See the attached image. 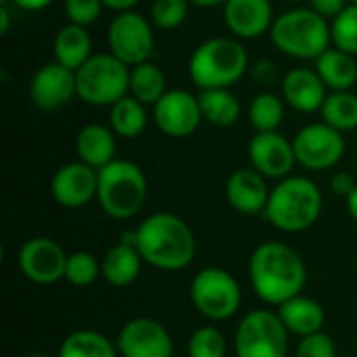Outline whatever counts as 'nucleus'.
Returning <instances> with one entry per match:
<instances>
[{
	"instance_id": "nucleus-1",
	"label": "nucleus",
	"mask_w": 357,
	"mask_h": 357,
	"mask_svg": "<svg viewBox=\"0 0 357 357\" xmlns=\"http://www.w3.org/2000/svg\"><path fill=\"white\" fill-rule=\"evenodd\" d=\"M249 276L255 295L268 305H282L301 295L307 270L301 255L284 243H264L249 259Z\"/></svg>"
},
{
	"instance_id": "nucleus-2",
	"label": "nucleus",
	"mask_w": 357,
	"mask_h": 357,
	"mask_svg": "<svg viewBox=\"0 0 357 357\" xmlns=\"http://www.w3.org/2000/svg\"><path fill=\"white\" fill-rule=\"evenodd\" d=\"M134 245L144 264L163 270L178 272L192 264L197 255V241L190 226L174 213H153L134 230Z\"/></svg>"
},
{
	"instance_id": "nucleus-3",
	"label": "nucleus",
	"mask_w": 357,
	"mask_h": 357,
	"mask_svg": "<svg viewBox=\"0 0 357 357\" xmlns=\"http://www.w3.org/2000/svg\"><path fill=\"white\" fill-rule=\"evenodd\" d=\"M322 213V192L318 184L303 176L280 180L268 199L264 218L280 232H303L312 228Z\"/></svg>"
},
{
	"instance_id": "nucleus-4",
	"label": "nucleus",
	"mask_w": 357,
	"mask_h": 357,
	"mask_svg": "<svg viewBox=\"0 0 357 357\" xmlns=\"http://www.w3.org/2000/svg\"><path fill=\"white\" fill-rule=\"evenodd\" d=\"M249 67V54L238 38H209L195 48L188 73L199 90L232 88Z\"/></svg>"
},
{
	"instance_id": "nucleus-5",
	"label": "nucleus",
	"mask_w": 357,
	"mask_h": 357,
	"mask_svg": "<svg viewBox=\"0 0 357 357\" xmlns=\"http://www.w3.org/2000/svg\"><path fill=\"white\" fill-rule=\"evenodd\" d=\"M270 38L282 54L303 61H316L333 44L328 19L320 17L310 6L278 15L272 23Z\"/></svg>"
},
{
	"instance_id": "nucleus-6",
	"label": "nucleus",
	"mask_w": 357,
	"mask_h": 357,
	"mask_svg": "<svg viewBox=\"0 0 357 357\" xmlns=\"http://www.w3.org/2000/svg\"><path fill=\"white\" fill-rule=\"evenodd\" d=\"M149 197V182L140 165L128 159H115L98 169L96 201L113 220H130L140 213Z\"/></svg>"
},
{
	"instance_id": "nucleus-7",
	"label": "nucleus",
	"mask_w": 357,
	"mask_h": 357,
	"mask_svg": "<svg viewBox=\"0 0 357 357\" xmlns=\"http://www.w3.org/2000/svg\"><path fill=\"white\" fill-rule=\"evenodd\" d=\"M77 96L92 107H111L130 94V65L111 52L92 54L75 71Z\"/></svg>"
},
{
	"instance_id": "nucleus-8",
	"label": "nucleus",
	"mask_w": 357,
	"mask_h": 357,
	"mask_svg": "<svg viewBox=\"0 0 357 357\" xmlns=\"http://www.w3.org/2000/svg\"><path fill=\"white\" fill-rule=\"evenodd\" d=\"M190 301L201 316L222 322L238 312L243 293L238 280L230 272L222 268H205L197 272L190 282Z\"/></svg>"
},
{
	"instance_id": "nucleus-9",
	"label": "nucleus",
	"mask_w": 357,
	"mask_h": 357,
	"mask_svg": "<svg viewBox=\"0 0 357 357\" xmlns=\"http://www.w3.org/2000/svg\"><path fill=\"white\" fill-rule=\"evenodd\" d=\"M289 331L276 312H249L236 328V357H284L289 351Z\"/></svg>"
},
{
	"instance_id": "nucleus-10",
	"label": "nucleus",
	"mask_w": 357,
	"mask_h": 357,
	"mask_svg": "<svg viewBox=\"0 0 357 357\" xmlns=\"http://www.w3.org/2000/svg\"><path fill=\"white\" fill-rule=\"evenodd\" d=\"M107 44L109 52L130 67L149 61L155 50V33L151 21L136 10L117 13L109 23Z\"/></svg>"
},
{
	"instance_id": "nucleus-11",
	"label": "nucleus",
	"mask_w": 357,
	"mask_h": 357,
	"mask_svg": "<svg viewBox=\"0 0 357 357\" xmlns=\"http://www.w3.org/2000/svg\"><path fill=\"white\" fill-rule=\"evenodd\" d=\"M297 163L310 172H326L335 167L345 155L343 132L328 123H310L293 138Z\"/></svg>"
},
{
	"instance_id": "nucleus-12",
	"label": "nucleus",
	"mask_w": 357,
	"mask_h": 357,
	"mask_svg": "<svg viewBox=\"0 0 357 357\" xmlns=\"http://www.w3.org/2000/svg\"><path fill=\"white\" fill-rule=\"evenodd\" d=\"M153 121L169 138H186L195 134L203 121L199 96L188 90H167L153 107Z\"/></svg>"
},
{
	"instance_id": "nucleus-13",
	"label": "nucleus",
	"mask_w": 357,
	"mask_h": 357,
	"mask_svg": "<svg viewBox=\"0 0 357 357\" xmlns=\"http://www.w3.org/2000/svg\"><path fill=\"white\" fill-rule=\"evenodd\" d=\"M67 253L63 247L48 236H33L19 249V268L29 282L54 284L65 278Z\"/></svg>"
},
{
	"instance_id": "nucleus-14",
	"label": "nucleus",
	"mask_w": 357,
	"mask_h": 357,
	"mask_svg": "<svg viewBox=\"0 0 357 357\" xmlns=\"http://www.w3.org/2000/svg\"><path fill=\"white\" fill-rule=\"evenodd\" d=\"M119 357H174V339L153 318H134L117 335Z\"/></svg>"
},
{
	"instance_id": "nucleus-15",
	"label": "nucleus",
	"mask_w": 357,
	"mask_h": 357,
	"mask_svg": "<svg viewBox=\"0 0 357 357\" xmlns=\"http://www.w3.org/2000/svg\"><path fill=\"white\" fill-rule=\"evenodd\" d=\"M77 96L75 71L50 61L42 65L29 82V100L40 111H56Z\"/></svg>"
},
{
	"instance_id": "nucleus-16",
	"label": "nucleus",
	"mask_w": 357,
	"mask_h": 357,
	"mask_svg": "<svg viewBox=\"0 0 357 357\" xmlns=\"http://www.w3.org/2000/svg\"><path fill=\"white\" fill-rule=\"evenodd\" d=\"M251 167L268 180H284L293 172L297 157L293 140H287L280 132H257L247 146Z\"/></svg>"
},
{
	"instance_id": "nucleus-17",
	"label": "nucleus",
	"mask_w": 357,
	"mask_h": 357,
	"mask_svg": "<svg viewBox=\"0 0 357 357\" xmlns=\"http://www.w3.org/2000/svg\"><path fill=\"white\" fill-rule=\"evenodd\" d=\"M52 199L65 209H79L96 199L98 169L84 161H71L61 165L50 180Z\"/></svg>"
},
{
	"instance_id": "nucleus-18",
	"label": "nucleus",
	"mask_w": 357,
	"mask_h": 357,
	"mask_svg": "<svg viewBox=\"0 0 357 357\" xmlns=\"http://www.w3.org/2000/svg\"><path fill=\"white\" fill-rule=\"evenodd\" d=\"M268 178L253 167L236 169L226 180V201L243 215H257L266 211L270 199Z\"/></svg>"
},
{
	"instance_id": "nucleus-19",
	"label": "nucleus",
	"mask_w": 357,
	"mask_h": 357,
	"mask_svg": "<svg viewBox=\"0 0 357 357\" xmlns=\"http://www.w3.org/2000/svg\"><path fill=\"white\" fill-rule=\"evenodd\" d=\"M274 10L270 0H228L224 4V21L238 40H255L272 29Z\"/></svg>"
},
{
	"instance_id": "nucleus-20",
	"label": "nucleus",
	"mask_w": 357,
	"mask_h": 357,
	"mask_svg": "<svg viewBox=\"0 0 357 357\" xmlns=\"http://www.w3.org/2000/svg\"><path fill=\"white\" fill-rule=\"evenodd\" d=\"M280 90H282L284 102L299 113L320 111L328 96L326 84L322 82L318 71L310 67H295L287 71Z\"/></svg>"
},
{
	"instance_id": "nucleus-21",
	"label": "nucleus",
	"mask_w": 357,
	"mask_h": 357,
	"mask_svg": "<svg viewBox=\"0 0 357 357\" xmlns=\"http://www.w3.org/2000/svg\"><path fill=\"white\" fill-rule=\"evenodd\" d=\"M117 134L100 123L84 126L75 138V153L77 159L88 163L94 169H102L111 161H115V144Z\"/></svg>"
},
{
	"instance_id": "nucleus-22",
	"label": "nucleus",
	"mask_w": 357,
	"mask_h": 357,
	"mask_svg": "<svg viewBox=\"0 0 357 357\" xmlns=\"http://www.w3.org/2000/svg\"><path fill=\"white\" fill-rule=\"evenodd\" d=\"M276 314L280 316L287 331L297 337H307V335L320 333L326 322L324 307L316 299L305 297V295H297V297L284 301L282 305H278Z\"/></svg>"
},
{
	"instance_id": "nucleus-23",
	"label": "nucleus",
	"mask_w": 357,
	"mask_h": 357,
	"mask_svg": "<svg viewBox=\"0 0 357 357\" xmlns=\"http://www.w3.org/2000/svg\"><path fill=\"white\" fill-rule=\"evenodd\" d=\"M142 264H144V259L138 253V249L134 245L119 241L100 259V276L111 287L123 289V287H130L140 276Z\"/></svg>"
},
{
	"instance_id": "nucleus-24",
	"label": "nucleus",
	"mask_w": 357,
	"mask_h": 357,
	"mask_svg": "<svg viewBox=\"0 0 357 357\" xmlns=\"http://www.w3.org/2000/svg\"><path fill=\"white\" fill-rule=\"evenodd\" d=\"M316 71L333 92L351 90L357 82V61L354 54L331 46L316 59Z\"/></svg>"
},
{
	"instance_id": "nucleus-25",
	"label": "nucleus",
	"mask_w": 357,
	"mask_h": 357,
	"mask_svg": "<svg viewBox=\"0 0 357 357\" xmlns=\"http://www.w3.org/2000/svg\"><path fill=\"white\" fill-rule=\"evenodd\" d=\"M92 56V40L84 25L67 23L54 36V61L77 71Z\"/></svg>"
},
{
	"instance_id": "nucleus-26",
	"label": "nucleus",
	"mask_w": 357,
	"mask_h": 357,
	"mask_svg": "<svg viewBox=\"0 0 357 357\" xmlns=\"http://www.w3.org/2000/svg\"><path fill=\"white\" fill-rule=\"evenodd\" d=\"M197 96H199L203 121L218 128H230L238 121L241 100L230 92V88H207V90H199Z\"/></svg>"
},
{
	"instance_id": "nucleus-27",
	"label": "nucleus",
	"mask_w": 357,
	"mask_h": 357,
	"mask_svg": "<svg viewBox=\"0 0 357 357\" xmlns=\"http://www.w3.org/2000/svg\"><path fill=\"white\" fill-rule=\"evenodd\" d=\"M109 123L117 138H138L149 123L146 105L128 94L109 107Z\"/></svg>"
},
{
	"instance_id": "nucleus-28",
	"label": "nucleus",
	"mask_w": 357,
	"mask_h": 357,
	"mask_svg": "<svg viewBox=\"0 0 357 357\" xmlns=\"http://www.w3.org/2000/svg\"><path fill=\"white\" fill-rule=\"evenodd\" d=\"M165 73L151 61L130 67V96L140 100L142 105L155 107L159 98L167 92Z\"/></svg>"
},
{
	"instance_id": "nucleus-29",
	"label": "nucleus",
	"mask_w": 357,
	"mask_h": 357,
	"mask_svg": "<svg viewBox=\"0 0 357 357\" xmlns=\"http://www.w3.org/2000/svg\"><path fill=\"white\" fill-rule=\"evenodd\" d=\"M56 357H119L117 345L96 331H75L65 337Z\"/></svg>"
},
{
	"instance_id": "nucleus-30",
	"label": "nucleus",
	"mask_w": 357,
	"mask_h": 357,
	"mask_svg": "<svg viewBox=\"0 0 357 357\" xmlns=\"http://www.w3.org/2000/svg\"><path fill=\"white\" fill-rule=\"evenodd\" d=\"M322 121L339 132H351L357 128V94L351 90L331 92L320 109Z\"/></svg>"
},
{
	"instance_id": "nucleus-31",
	"label": "nucleus",
	"mask_w": 357,
	"mask_h": 357,
	"mask_svg": "<svg viewBox=\"0 0 357 357\" xmlns=\"http://www.w3.org/2000/svg\"><path fill=\"white\" fill-rule=\"evenodd\" d=\"M284 98L272 92L257 94L249 105V123L255 132H278L284 119Z\"/></svg>"
},
{
	"instance_id": "nucleus-32",
	"label": "nucleus",
	"mask_w": 357,
	"mask_h": 357,
	"mask_svg": "<svg viewBox=\"0 0 357 357\" xmlns=\"http://www.w3.org/2000/svg\"><path fill=\"white\" fill-rule=\"evenodd\" d=\"M331 38L335 48L357 56V4L349 2L331 21Z\"/></svg>"
},
{
	"instance_id": "nucleus-33",
	"label": "nucleus",
	"mask_w": 357,
	"mask_h": 357,
	"mask_svg": "<svg viewBox=\"0 0 357 357\" xmlns=\"http://www.w3.org/2000/svg\"><path fill=\"white\" fill-rule=\"evenodd\" d=\"M100 276V261L88 251H75L67 257L65 280L73 287H90Z\"/></svg>"
},
{
	"instance_id": "nucleus-34",
	"label": "nucleus",
	"mask_w": 357,
	"mask_h": 357,
	"mask_svg": "<svg viewBox=\"0 0 357 357\" xmlns=\"http://www.w3.org/2000/svg\"><path fill=\"white\" fill-rule=\"evenodd\" d=\"M226 339L215 326H201L188 339V357H226Z\"/></svg>"
},
{
	"instance_id": "nucleus-35",
	"label": "nucleus",
	"mask_w": 357,
	"mask_h": 357,
	"mask_svg": "<svg viewBox=\"0 0 357 357\" xmlns=\"http://www.w3.org/2000/svg\"><path fill=\"white\" fill-rule=\"evenodd\" d=\"M188 0H155L151 6V21L159 29H176L188 17Z\"/></svg>"
},
{
	"instance_id": "nucleus-36",
	"label": "nucleus",
	"mask_w": 357,
	"mask_h": 357,
	"mask_svg": "<svg viewBox=\"0 0 357 357\" xmlns=\"http://www.w3.org/2000/svg\"><path fill=\"white\" fill-rule=\"evenodd\" d=\"M295 357H337V345L331 335L320 331V333L301 337L295 349Z\"/></svg>"
},
{
	"instance_id": "nucleus-37",
	"label": "nucleus",
	"mask_w": 357,
	"mask_h": 357,
	"mask_svg": "<svg viewBox=\"0 0 357 357\" xmlns=\"http://www.w3.org/2000/svg\"><path fill=\"white\" fill-rule=\"evenodd\" d=\"M102 6H105L102 0H65L63 2L69 23L84 25V27H88L100 17Z\"/></svg>"
},
{
	"instance_id": "nucleus-38",
	"label": "nucleus",
	"mask_w": 357,
	"mask_h": 357,
	"mask_svg": "<svg viewBox=\"0 0 357 357\" xmlns=\"http://www.w3.org/2000/svg\"><path fill=\"white\" fill-rule=\"evenodd\" d=\"M347 4H349V0H310V8L328 21H333Z\"/></svg>"
},
{
	"instance_id": "nucleus-39",
	"label": "nucleus",
	"mask_w": 357,
	"mask_h": 357,
	"mask_svg": "<svg viewBox=\"0 0 357 357\" xmlns=\"http://www.w3.org/2000/svg\"><path fill=\"white\" fill-rule=\"evenodd\" d=\"M356 180L351 178V174H347V172H335V176L331 178V188H333V192H337L339 197H349L351 192H354V188H356Z\"/></svg>"
},
{
	"instance_id": "nucleus-40",
	"label": "nucleus",
	"mask_w": 357,
	"mask_h": 357,
	"mask_svg": "<svg viewBox=\"0 0 357 357\" xmlns=\"http://www.w3.org/2000/svg\"><path fill=\"white\" fill-rule=\"evenodd\" d=\"M17 8L21 10H27V13H36V10H42L46 8L48 4H52L54 0H10Z\"/></svg>"
},
{
	"instance_id": "nucleus-41",
	"label": "nucleus",
	"mask_w": 357,
	"mask_h": 357,
	"mask_svg": "<svg viewBox=\"0 0 357 357\" xmlns=\"http://www.w3.org/2000/svg\"><path fill=\"white\" fill-rule=\"evenodd\" d=\"M140 0H102V4L115 13H126V10H134V6L138 4Z\"/></svg>"
},
{
	"instance_id": "nucleus-42",
	"label": "nucleus",
	"mask_w": 357,
	"mask_h": 357,
	"mask_svg": "<svg viewBox=\"0 0 357 357\" xmlns=\"http://www.w3.org/2000/svg\"><path fill=\"white\" fill-rule=\"evenodd\" d=\"M345 205H347V213L351 215V220L357 222V186L354 188V192L345 199Z\"/></svg>"
},
{
	"instance_id": "nucleus-43",
	"label": "nucleus",
	"mask_w": 357,
	"mask_h": 357,
	"mask_svg": "<svg viewBox=\"0 0 357 357\" xmlns=\"http://www.w3.org/2000/svg\"><path fill=\"white\" fill-rule=\"evenodd\" d=\"M188 2L201 8H213V6H224L228 0H188Z\"/></svg>"
},
{
	"instance_id": "nucleus-44",
	"label": "nucleus",
	"mask_w": 357,
	"mask_h": 357,
	"mask_svg": "<svg viewBox=\"0 0 357 357\" xmlns=\"http://www.w3.org/2000/svg\"><path fill=\"white\" fill-rule=\"evenodd\" d=\"M8 10H6V6L2 4V8H0V33L4 36V33H8Z\"/></svg>"
},
{
	"instance_id": "nucleus-45",
	"label": "nucleus",
	"mask_w": 357,
	"mask_h": 357,
	"mask_svg": "<svg viewBox=\"0 0 357 357\" xmlns=\"http://www.w3.org/2000/svg\"><path fill=\"white\" fill-rule=\"evenodd\" d=\"M25 357H50V356H46V354H31V356H25Z\"/></svg>"
},
{
	"instance_id": "nucleus-46",
	"label": "nucleus",
	"mask_w": 357,
	"mask_h": 357,
	"mask_svg": "<svg viewBox=\"0 0 357 357\" xmlns=\"http://www.w3.org/2000/svg\"><path fill=\"white\" fill-rule=\"evenodd\" d=\"M0 2H2V4H6V2H10V0H0Z\"/></svg>"
},
{
	"instance_id": "nucleus-47",
	"label": "nucleus",
	"mask_w": 357,
	"mask_h": 357,
	"mask_svg": "<svg viewBox=\"0 0 357 357\" xmlns=\"http://www.w3.org/2000/svg\"><path fill=\"white\" fill-rule=\"evenodd\" d=\"M349 2H351V4H357V0H349Z\"/></svg>"
},
{
	"instance_id": "nucleus-48",
	"label": "nucleus",
	"mask_w": 357,
	"mask_h": 357,
	"mask_svg": "<svg viewBox=\"0 0 357 357\" xmlns=\"http://www.w3.org/2000/svg\"><path fill=\"white\" fill-rule=\"evenodd\" d=\"M287 2H299V0H287Z\"/></svg>"
},
{
	"instance_id": "nucleus-49",
	"label": "nucleus",
	"mask_w": 357,
	"mask_h": 357,
	"mask_svg": "<svg viewBox=\"0 0 357 357\" xmlns=\"http://www.w3.org/2000/svg\"><path fill=\"white\" fill-rule=\"evenodd\" d=\"M356 354H357V341H356Z\"/></svg>"
},
{
	"instance_id": "nucleus-50",
	"label": "nucleus",
	"mask_w": 357,
	"mask_h": 357,
	"mask_svg": "<svg viewBox=\"0 0 357 357\" xmlns=\"http://www.w3.org/2000/svg\"><path fill=\"white\" fill-rule=\"evenodd\" d=\"M356 163H357V161H356Z\"/></svg>"
}]
</instances>
